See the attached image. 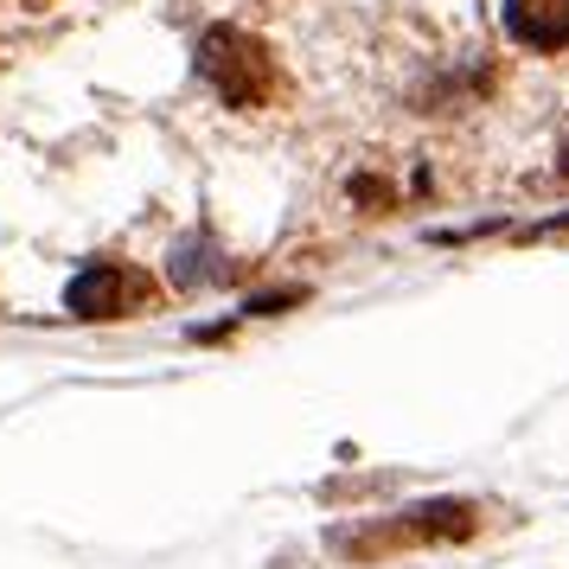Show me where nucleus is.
<instances>
[{
	"mask_svg": "<svg viewBox=\"0 0 569 569\" xmlns=\"http://www.w3.org/2000/svg\"><path fill=\"white\" fill-rule=\"evenodd\" d=\"M199 71H206V83L237 109H257L262 97H269V83H276L269 52H262L250 32H231V27L206 32V46H199Z\"/></svg>",
	"mask_w": 569,
	"mask_h": 569,
	"instance_id": "1",
	"label": "nucleus"
},
{
	"mask_svg": "<svg viewBox=\"0 0 569 569\" xmlns=\"http://www.w3.org/2000/svg\"><path fill=\"white\" fill-rule=\"evenodd\" d=\"M506 27L525 46H569V0H506Z\"/></svg>",
	"mask_w": 569,
	"mask_h": 569,
	"instance_id": "2",
	"label": "nucleus"
},
{
	"mask_svg": "<svg viewBox=\"0 0 569 569\" xmlns=\"http://www.w3.org/2000/svg\"><path fill=\"white\" fill-rule=\"evenodd\" d=\"M129 301H141V288H134V276H122V269H90V276L71 288V313H83V320L122 313Z\"/></svg>",
	"mask_w": 569,
	"mask_h": 569,
	"instance_id": "3",
	"label": "nucleus"
},
{
	"mask_svg": "<svg viewBox=\"0 0 569 569\" xmlns=\"http://www.w3.org/2000/svg\"><path fill=\"white\" fill-rule=\"evenodd\" d=\"M563 173H569V148H563Z\"/></svg>",
	"mask_w": 569,
	"mask_h": 569,
	"instance_id": "4",
	"label": "nucleus"
}]
</instances>
